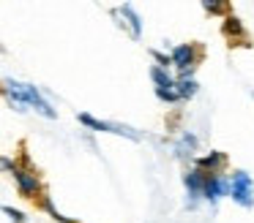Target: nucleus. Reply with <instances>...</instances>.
Instances as JSON below:
<instances>
[{
	"instance_id": "13",
	"label": "nucleus",
	"mask_w": 254,
	"mask_h": 223,
	"mask_svg": "<svg viewBox=\"0 0 254 223\" xmlns=\"http://www.w3.org/2000/svg\"><path fill=\"white\" fill-rule=\"evenodd\" d=\"M224 33H227V36H241V33H243V27H241V22H238V16H227Z\"/></svg>"
},
{
	"instance_id": "9",
	"label": "nucleus",
	"mask_w": 254,
	"mask_h": 223,
	"mask_svg": "<svg viewBox=\"0 0 254 223\" xmlns=\"http://www.w3.org/2000/svg\"><path fill=\"white\" fill-rule=\"evenodd\" d=\"M183 185H186V193H189V204H197L202 199V185H205V174L199 169H189L183 174Z\"/></svg>"
},
{
	"instance_id": "2",
	"label": "nucleus",
	"mask_w": 254,
	"mask_h": 223,
	"mask_svg": "<svg viewBox=\"0 0 254 223\" xmlns=\"http://www.w3.org/2000/svg\"><path fill=\"white\" fill-rule=\"evenodd\" d=\"M227 179H230V199L235 201L238 207H243V210H249V207H254V179L249 172H243V169H235V172L227 174Z\"/></svg>"
},
{
	"instance_id": "3",
	"label": "nucleus",
	"mask_w": 254,
	"mask_h": 223,
	"mask_svg": "<svg viewBox=\"0 0 254 223\" xmlns=\"http://www.w3.org/2000/svg\"><path fill=\"white\" fill-rule=\"evenodd\" d=\"M79 123L90 131H99V134H118V136H126V139H139V131L128 128V125H121V123H110V120H99L88 112L79 114Z\"/></svg>"
},
{
	"instance_id": "16",
	"label": "nucleus",
	"mask_w": 254,
	"mask_h": 223,
	"mask_svg": "<svg viewBox=\"0 0 254 223\" xmlns=\"http://www.w3.org/2000/svg\"><path fill=\"white\" fill-rule=\"evenodd\" d=\"M224 3H205V11H224Z\"/></svg>"
},
{
	"instance_id": "10",
	"label": "nucleus",
	"mask_w": 254,
	"mask_h": 223,
	"mask_svg": "<svg viewBox=\"0 0 254 223\" xmlns=\"http://www.w3.org/2000/svg\"><path fill=\"white\" fill-rule=\"evenodd\" d=\"M118 16H121V25H126L128 27V33H131V38H139L142 36V19H139V14L134 11V5H118V11H115Z\"/></svg>"
},
{
	"instance_id": "14",
	"label": "nucleus",
	"mask_w": 254,
	"mask_h": 223,
	"mask_svg": "<svg viewBox=\"0 0 254 223\" xmlns=\"http://www.w3.org/2000/svg\"><path fill=\"white\" fill-rule=\"evenodd\" d=\"M3 212L8 215L11 223H28V215H25L22 210H17V207H3Z\"/></svg>"
},
{
	"instance_id": "5",
	"label": "nucleus",
	"mask_w": 254,
	"mask_h": 223,
	"mask_svg": "<svg viewBox=\"0 0 254 223\" xmlns=\"http://www.w3.org/2000/svg\"><path fill=\"white\" fill-rule=\"evenodd\" d=\"M150 79H153V90H156V98H159V101H164V103H178L175 79L170 76V71L153 65V68H150Z\"/></svg>"
},
{
	"instance_id": "15",
	"label": "nucleus",
	"mask_w": 254,
	"mask_h": 223,
	"mask_svg": "<svg viewBox=\"0 0 254 223\" xmlns=\"http://www.w3.org/2000/svg\"><path fill=\"white\" fill-rule=\"evenodd\" d=\"M44 210H47V212H50V215H52V218H55V221H58V223H74V221H71V218H66V215H61V212H58V210H55V204H52V201H50V199H44Z\"/></svg>"
},
{
	"instance_id": "12",
	"label": "nucleus",
	"mask_w": 254,
	"mask_h": 223,
	"mask_svg": "<svg viewBox=\"0 0 254 223\" xmlns=\"http://www.w3.org/2000/svg\"><path fill=\"white\" fill-rule=\"evenodd\" d=\"M197 82L191 79V76H181V79H175V92H178V101H186V98H194L197 95Z\"/></svg>"
},
{
	"instance_id": "11",
	"label": "nucleus",
	"mask_w": 254,
	"mask_h": 223,
	"mask_svg": "<svg viewBox=\"0 0 254 223\" xmlns=\"http://www.w3.org/2000/svg\"><path fill=\"white\" fill-rule=\"evenodd\" d=\"M194 150H197V136L189 134V131H183L181 139L175 141V155L178 158H191Z\"/></svg>"
},
{
	"instance_id": "6",
	"label": "nucleus",
	"mask_w": 254,
	"mask_h": 223,
	"mask_svg": "<svg viewBox=\"0 0 254 223\" xmlns=\"http://www.w3.org/2000/svg\"><path fill=\"white\" fill-rule=\"evenodd\" d=\"M11 174H14V182H17L19 193H22L25 199H33V196L41 193V182H39V174L36 172H30V169H25L17 163Z\"/></svg>"
},
{
	"instance_id": "4",
	"label": "nucleus",
	"mask_w": 254,
	"mask_h": 223,
	"mask_svg": "<svg viewBox=\"0 0 254 223\" xmlns=\"http://www.w3.org/2000/svg\"><path fill=\"white\" fill-rule=\"evenodd\" d=\"M199 63V46L194 44H178L175 49L170 52V65H175L181 71V76H189Z\"/></svg>"
},
{
	"instance_id": "1",
	"label": "nucleus",
	"mask_w": 254,
	"mask_h": 223,
	"mask_svg": "<svg viewBox=\"0 0 254 223\" xmlns=\"http://www.w3.org/2000/svg\"><path fill=\"white\" fill-rule=\"evenodd\" d=\"M3 92H6L8 103H11L14 109H19V112H28V109H33V112L44 114V117H55V109H52V103L47 101V98L41 95L39 90H36V85L17 82V79H6V82H3Z\"/></svg>"
},
{
	"instance_id": "7",
	"label": "nucleus",
	"mask_w": 254,
	"mask_h": 223,
	"mask_svg": "<svg viewBox=\"0 0 254 223\" xmlns=\"http://www.w3.org/2000/svg\"><path fill=\"white\" fill-rule=\"evenodd\" d=\"M227 193H230V179H227V174H205L202 199H208L210 204H219Z\"/></svg>"
},
{
	"instance_id": "8",
	"label": "nucleus",
	"mask_w": 254,
	"mask_h": 223,
	"mask_svg": "<svg viewBox=\"0 0 254 223\" xmlns=\"http://www.w3.org/2000/svg\"><path fill=\"white\" fill-rule=\"evenodd\" d=\"M227 166V155L219 150H210L208 155L197 158V163H194V169H199L202 174H221Z\"/></svg>"
}]
</instances>
